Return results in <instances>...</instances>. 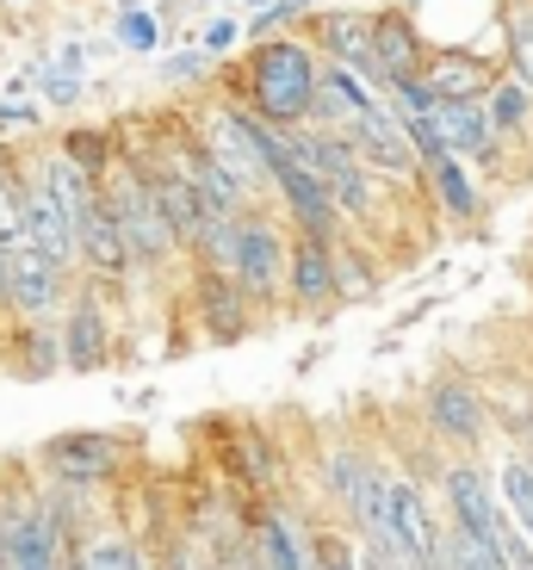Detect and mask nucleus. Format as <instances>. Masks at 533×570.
Segmentation results:
<instances>
[{
	"label": "nucleus",
	"mask_w": 533,
	"mask_h": 570,
	"mask_svg": "<svg viewBox=\"0 0 533 570\" xmlns=\"http://www.w3.org/2000/svg\"><path fill=\"white\" fill-rule=\"evenodd\" d=\"M248 130H255L260 168H267V174H274L279 186H286L292 212H298L304 224H310V236H317V243H323V236H329V229H335V199H329V193H323V180H317V174H310V168H304L298 156H292V142L279 137L274 125H248Z\"/></svg>",
	"instance_id": "nucleus-1"
},
{
	"label": "nucleus",
	"mask_w": 533,
	"mask_h": 570,
	"mask_svg": "<svg viewBox=\"0 0 533 570\" xmlns=\"http://www.w3.org/2000/svg\"><path fill=\"white\" fill-rule=\"evenodd\" d=\"M255 100L260 112L274 118V125H292V118H304V100H310V57H304L298 43H267L255 57Z\"/></svg>",
	"instance_id": "nucleus-2"
},
{
	"label": "nucleus",
	"mask_w": 533,
	"mask_h": 570,
	"mask_svg": "<svg viewBox=\"0 0 533 570\" xmlns=\"http://www.w3.org/2000/svg\"><path fill=\"white\" fill-rule=\"evenodd\" d=\"M292 156L304 161V168L323 180V193H329L342 212H366V199H373V186H366L361 161H354V149H342L335 137H286Z\"/></svg>",
	"instance_id": "nucleus-3"
},
{
	"label": "nucleus",
	"mask_w": 533,
	"mask_h": 570,
	"mask_svg": "<svg viewBox=\"0 0 533 570\" xmlns=\"http://www.w3.org/2000/svg\"><path fill=\"white\" fill-rule=\"evenodd\" d=\"M0 292H7L19 311H50V304H57V292H62L57 261L43 255L31 236H19V243L7 248V285H0Z\"/></svg>",
	"instance_id": "nucleus-4"
},
{
	"label": "nucleus",
	"mask_w": 533,
	"mask_h": 570,
	"mask_svg": "<svg viewBox=\"0 0 533 570\" xmlns=\"http://www.w3.org/2000/svg\"><path fill=\"white\" fill-rule=\"evenodd\" d=\"M0 570H62L57 564V533L31 509L0 514Z\"/></svg>",
	"instance_id": "nucleus-5"
},
{
	"label": "nucleus",
	"mask_w": 533,
	"mask_h": 570,
	"mask_svg": "<svg viewBox=\"0 0 533 570\" xmlns=\"http://www.w3.org/2000/svg\"><path fill=\"white\" fill-rule=\"evenodd\" d=\"M230 273L255 292V298H274L279 292V273H286V248L267 224H243L230 243Z\"/></svg>",
	"instance_id": "nucleus-6"
},
{
	"label": "nucleus",
	"mask_w": 533,
	"mask_h": 570,
	"mask_svg": "<svg viewBox=\"0 0 533 570\" xmlns=\"http://www.w3.org/2000/svg\"><path fill=\"white\" fill-rule=\"evenodd\" d=\"M118 236H125V248L130 255H144V261H161L168 255V224H161V212H156V199H149V186H137V180H125L118 186Z\"/></svg>",
	"instance_id": "nucleus-7"
},
{
	"label": "nucleus",
	"mask_w": 533,
	"mask_h": 570,
	"mask_svg": "<svg viewBox=\"0 0 533 570\" xmlns=\"http://www.w3.org/2000/svg\"><path fill=\"white\" fill-rule=\"evenodd\" d=\"M347 125H354V142H361V156H373L378 168H391V174L416 168V149H409L404 125H397V118H391L385 106H366V112H354Z\"/></svg>",
	"instance_id": "nucleus-8"
},
{
	"label": "nucleus",
	"mask_w": 533,
	"mask_h": 570,
	"mask_svg": "<svg viewBox=\"0 0 533 570\" xmlns=\"http://www.w3.org/2000/svg\"><path fill=\"white\" fill-rule=\"evenodd\" d=\"M428 125H434V137H441V149H453V156H484V142H491V118L465 100H441V94H434Z\"/></svg>",
	"instance_id": "nucleus-9"
},
{
	"label": "nucleus",
	"mask_w": 533,
	"mask_h": 570,
	"mask_svg": "<svg viewBox=\"0 0 533 570\" xmlns=\"http://www.w3.org/2000/svg\"><path fill=\"white\" fill-rule=\"evenodd\" d=\"M26 236H31V243H38L50 261H57V267L69 261V248H75L69 212L57 205V193H50L43 180H38V186H26Z\"/></svg>",
	"instance_id": "nucleus-10"
},
{
	"label": "nucleus",
	"mask_w": 533,
	"mask_h": 570,
	"mask_svg": "<svg viewBox=\"0 0 533 570\" xmlns=\"http://www.w3.org/2000/svg\"><path fill=\"white\" fill-rule=\"evenodd\" d=\"M205 142H211V156L224 161L236 180H260V149H255V130H248V118L211 112V118H205Z\"/></svg>",
	"instance_id": "nucleus-11"
},
{
	"label": "nucleus",
	"mask_w": 533,
	"mask_h": 570,
	"mask_svg": "<svg viewBox=\"0 0 533 570\" xmlns=\"http://www.w3.org/2000/svg\"><path fill=\"white\" fill-rule=\"evenodd\" d=\"M366 106H373V94H366L347 69L310 75V100H304V112H317V125H347V118L366 112Z\"/></svg>",
	"instance_id": "nucleus-12"
},
{
	"label": "nucleus",
	"mask_w": 533,
	"mask_h": 570,
	"mask_svg": "<svg viewBox=\"0 0 533 570\" xmlns=\"http://www.w3.org/2000/svg\"><path fill=\"white\" fill-rule=\"evenodd\" d=\"M149 199H156V212H161V224H168L174 243H199L205 205H199V193L187 186V174H168V180H156V186H149Z\"/></svg>",
	"instance_id": "nucleus-13"
},
{
	"label": "nucleus",
	"mask_w": 533,
	"mask_h": 570,
	"mask_svg": "<svg viewBox=\"0 0 533 570\" xmlns=\"http://www.w3.org/2000/svg\"><path fill=\"white\" fill-rule=\"evenodd\" d=\"M447 490H453V509H460L465 528H477L484 540H496V521H503V509L491 502L484 478H477V471H447Z\"/></svg>",
	"instance_id": "nucleus-14"
},
{
	"label": "nucleus",
	"mask_w": 533,
	"mask_h": 570,
	"mask_svg": "<svg viewBox=\"0 0 533 570\" xmlns=\"http://www.w3.org/2000/svg\"><path fill=\"white\" fill-rule=\"evenodd\" d=\"M187 186L199 193V205H205V217H236V205H243V180H236L230 168L217 156H205L199 168L187 174Z\"/></svg>",
	"instance_id": "nucleus-15"
},
{
	"label": "nucleus",
	"mask_w": 533,
	"mask_h": 570,
	"mask_svg": "<svg viewBox=\"0 0 533 570\" xmlns=\"http://www.w3.org/2000/svg\"><path fill=\"white\" fill-rule=\"evenodd\" d=\"M323 38H329V50L347 62V69H361V75H378V57H373V26L354 13H335L329 26H323ZM385 81V75H378Z\"/></svg>",
	"instance_id": "nucleus-16"
},
{
	"label": "nucleus",
	"mask_w": 533,
	"mask_h": 570,
	"mask_svg": "<svg viewBox=\"0 0 533 570\" xmlns=\"http://www.w3.org/2000/svg\"><path fill=\"white\" fill-rule=\"evenodd\" d=\"M50 459L62 465V478H106L112 471V441H100V434H75V441H57L50 446Z\"/></svg>",
	"instance_id": "nucleus-17"
},
{
	"label": "nucleus",
	"mask_w": 533,
	"mask_h": 570,
	"mask_svg": "<svg viewBox=\"0 0 533 570\" xmlns=\"http://www.w3.org/2000/svg\"><path fill=\"white\" fill-rule=\"evenodd\" d=\"M373 57H378V75L385 81H404L409 62H416V38H409L404 19H378L373 26Z\"/></svg>",
	"instance_id": "nucleus-18"
},
{
	"label": "nucleus",
	"mask_w": 533,
	"mask_h": 570,
	"mask_svg": "<svg viewBox=\"0 0 533 570\" xmlns=\"http://www.w3.org/2000/svg\"><path fill=\"white\" fill-rule=\"evenodd\" d=\"M292 292H298L304 304H317V298H329V292H335V267H329V255H323L317 236L292 255Z\"/></svg>",
	"instance_id": "nucleus-19"
},
{
	"label": "nucleus",
	"mask_w": 533,
	"mask_h": 570,
	"mask_svg": "<svg viewBox=\"0 0 533 570\" xmlns=\"http://www.w3.org/2000/svg\"><path fill=\"white\" fill-rule=\"evenodd\" d=\"M62 354H69V372H93L106 354V328L93 311H75L69 316V335H62Z\"/></svg>",
	"instance_id": "nucleus-20"
},
{
	"label": "nucleus",
	"mask_w": 533,
	"mask_h": 570,
	"mask_svg": "<svg viewBox=\"0 0 533 570\" xmlns=\"http://www.w3.org/2000/svg\"><path fill=\"white\" fill-rule=\"evenodd\" d=\"M434 422H441V434H453V441H477V397L465 385H441L434 391Z\"/></svg>",
	"instance_id": "nucleus-21"
},
{
	"label": "nucleus",
	"mask_w": 533,
	"mask_h": 570,
	"mask_svg": "<svg viewBox=\"0 0 533 570\" xmlns=\"http://www.w3.org/2000/svg\"><path fill=\"white\" fill-rule=\"evenodd\" d=\"M447 570H503V552L496 540H484L477 528H453V546H447Z\"/></svg>",
	"instance_id": "nucleus-22"
},
{
	"label": "nucleus",
	"mask_w": 533,
	"mask_h": 570,
	"mask_svg": "<svg viewBox=\"0 0 533 570\" xmlns=\"http://www.w3.org/2000/svg\"><path fill=\"white\" fill-rule=\"evenodd\" d=\"M503 502H509V521L533 540V465H521V459L503 465Z\"/></svg>",
	"instance_id": "nucleus-23"
},
{
	"label": "nucleus",
	"mask_w": 533,
	"mask_h": 570,
	"mask_svg": "<svg viewBox=\"0 0 533 570\" xmlns=\"http://www.w3.org/2000/svg\"><path fill=\"white\" fill-rule=\"evenodd\" d=\"M477 81H484V69H477V62H441V69L428 75V94H441V100H465Z\"/></svg>",
	"instance_id": "nucleus-24"
},
{
	"label": "nucleus",
	"mask_w": 533,
	"mask_h": 570,
	"mask_svg": "<svg viewBox=\"0 0 533 570\" xmlns=\"http://www.w3.org/2000/svg\"><path fill=\"white\" fill-rule=\"evenodd\" d=\"M434 180H441V193H447V205H453L460 217H472V212H477V193H472V180H465V168H460L453 156L434 161Z\"/></svg>",
	"instance_id": "nucleus-25"
},
{
	"label": "nucleus",
	"mask_w": 533,
	"mask_h": 570,
	"mask_svg": "<svg viewBox=\"0 0 533 570\" xmlns=\"http://www.w3.org/2000/svg\"><path fill=\"white\" fill-rule=\"evenodd\" d=\"M496 552H503V570H533V540L515 528V521H496Z\"/></svg>",
	"instance_id": "nucleus-26"
},
{
	"label": "nucleus",
	"mask_w": 533,
	"mask_h": 570,
	"mask_svg": "<svg viewBox=\"0 0 533 570\" xmlns=\"http://www.w3.org/2000/svg\"><path fill=\"white\" fill-rule=\"evenodd\" d=\"M491 125L496 130H521V125H527V87L509 81L503 94H496V100H491Z\"/></svg>",
	"instance_id": "nucleus-27"
},
{
	"label": "nucleus",
	"mask_w": 533,
	"mask_h": 570,
	"mask_svg": "<svg viewBox=\"0 0 533 570\" xmlns=\"http://www.w3.org/2000/svg\"><path fill=\"white\" fill-rule=\"evenodd\" d=\"M75 69H81V57H75V50H69V57H57V69L43 75V94H50V100H62V106L81 100V75H75Z\"/></svg>",
	"instance_id": "nucleus-28"
},
{
	"label": "nucleus",
	"mask_w": 533,
	"mask_h": 570,
	"mask_svg": "<svg viewBox=\"0 0 533 570\" xmlns=\"http://www.w3.org/2000/svg\"><path fill=\"white\" fill-rule=\"evenodd\" d=\"M81 570H144V564H137V552H130L125 540H100L81 558Z\"/></svg>",
	"instance_id": "nucleus-29"
},
{
	"label": "nucleus",
	"mask_w": 533,
	"mask_h": 570,
	"mask_svg": "<svg viewBox=\"0 0 533 570\" xmlns=\"http://www.w3.org/2000/svg\"><path fill=\"white\" fill-rule=\"evenodd\" d=\"M509 43H515V75H521V87H533V13H521V26L509 31Z\"/></svg>",
	"instance_id": "nucleus-30"
},
{
	"label": "nucleus",
	"mask_w": 533,
	"mask_h": 570,
	"mask_svg": "<svg viewBox=\"0 0 533 570\" xmlns=\"http://www.w3.org/2000/svg\"><path fill=\"white\" fill-rule=\"evenodd\" d=\"M125 43H130V50H149V43H156V19H149V13H125Z\"/></svg>",
	"instance_id": "nucleus-31"
},
{
	"label": "nucleus",
	"mask_w": 533,
	"mask_h": 570,
	"mask_svg": "<svg viewBox=\"0 0 533 570\" xmlns=\"http://www.w3.org/2000/svg\"><path fill=\"white\" fill-rule=\"evenodd\" d=\"M323 570H361V558L347 552L342 540H323Z\"/></svg>",
	"instance_id": "nucleus-32"
},
{
	"label": "nucleus",
	"mask_w": 533,
	"mask_h": 570,
	"mask_svg": "<svg viewBox=\"0 0 533 570\" xmlns=\"http://www.w3.org/2000/svg\"><path fill=\"white\" fill-rule=\"evenodd\" d=\"M230 43H236V26H230V19H217V26L205 31V50H230Z\"/></svg>",
	"instance_id": "nucleus-33"
},
{
	"label": "nucleus",
	"mask_w": 533,
	"mask_h": 570,
	"mask_svg": "<svg viewBox=\"0 0 533 570\" xmlns=\"http://www.w3.org/2000/svg\"><path fill=\"white\" fill-rule=\"evenodd\" d=\"M361 570H404V564H397V558H391L385 546L373 540V552H366V564H361Z\"/></svg>",
	"instance_id": "nucleus-34"
},
{
	"label": "nucleus",
	"mask_w": 533,
	"mask_h": 570,
	"mask_svg": "<svg viewBox=\"0 0 533 570\" xmlns=\"http://www.w3.org/2000/svg\"><path fill=\"white\" fill-rule=\"evenodd\" d=\"M69 570H81V564H69Z\"/></svg>",
	"instance_id": "nucleus-35"
},
{
	"label": "nucleus",
	"mask_w": 533,
	"mask_h": 570,
	"mask_svg": "<svg viewBox=\"0 0 533 570\" xmlns=\"http://www.w3.org/2000/svg\"><path fill=\"white\" fill-rule=\"evenodd\" d=\"M13 7H19V0H13Z\"/></svg>",
	"instance_id": "nucleus-36"
}]
</instances>
